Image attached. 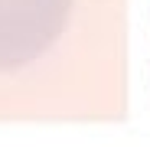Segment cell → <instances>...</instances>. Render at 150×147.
<instances>
[{"mask_svg": "<svg viewBox=\"0 0 150 147\" xmlns=\"http://www.w3.org/2000/svg\"><path fill=\"white\" fill-rule=\"evenodd\" d=\"M72 0H0V72L36 62L62 36Z\"/></svg>", "mask_w": 150, "mask_h": 147, "instance_id": "cell-1", "label": "cell"}]
</instances>
